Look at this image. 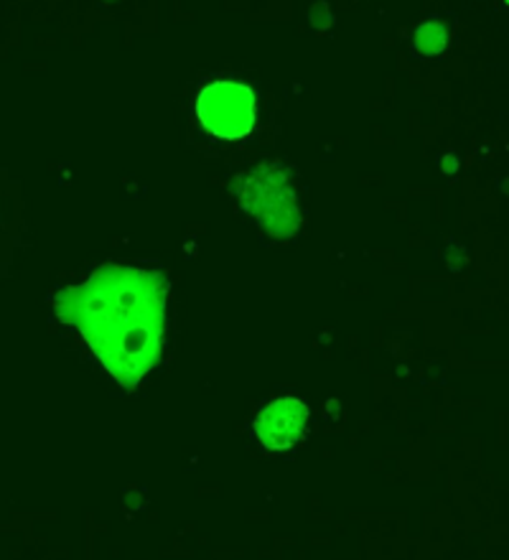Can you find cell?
I'll use <instances>...</instances> for the list:
<instances>
[{
	"label": "cell",
	"mask_w": 509,
	"mask_h": 560,
	"mask_svg": "<svg viewBox=\"0 0 509 560\" xmlns=\"http://www.w3.org/2000/svg\"><path fill=\"white\" fill-rule=\"evenodd\" d=\"M238 197L270 235L293 237L299 232V201L280 168L261 166L247 171L238 182Z\"/></svg>",
	"instance_id": "2"
},
{
	"label": "cell",
	"mask_w": 509,
	"mask_h": 560,
	"mask_svg": "<svg viewBox=\"0 0 509 560\" xmlns=\"http://www.w3.org/2000/svg\"><path fill=\"white\" fill-rule=\"evenodd\" d=\"M305 425H309V408L299 398L273 400L270 406L261 410L255 420V435L268 451H288L303 439Z\"/></svg>",
	"instance_id": "4"
},
{
	"label": "cell",
	"mask_w": 509,
	"mask_h": 560,
	"mask_svg": "<svg viewBox=\"0 0 509 560\" xmlns=\"http://www.w3.org/2000/svg\"><path fill=\"white\" fill-rule=\"evenodd\" d=\"M163 276L136 266H105L54 299L57 314L88 341L109 375L132 387L159 362L166 331Z\"/></svg>",
	"instance_id": "1"
},
{
	"label": "cell",
	"mask_w": 509,
	"mask_h": 560,
	"mask_svg": "<svg viewBox=\"0 0 509 560\" xmlns=\"http://www.w3.org/2000/svg\"><path fill=\"white\" fill-rule=\"evenodd\" d=\"M197 118L204 130L215 138H247L257 118L255 92L240 82H211L197 97Z\"/></svg>",
	"instance_id": "3"
},
{
	"label": "cell",
	"mask_w": 509,
	"mask_h": 560,
	"mask_svg": "<svg viewBox=\"0 0 509 560\" xmlns=\"http://www.w3.org/2000/svg\"><path fill=\"white\" fill-rule=\"evenodd\" d=\"M413 46H415V51L426 59L441 57V54L446 51V46H449V31H446L443 23H438V21L420 23V26L415 28Z\"/></svg>",
	"instance_id": "5"
}]
</instances>
